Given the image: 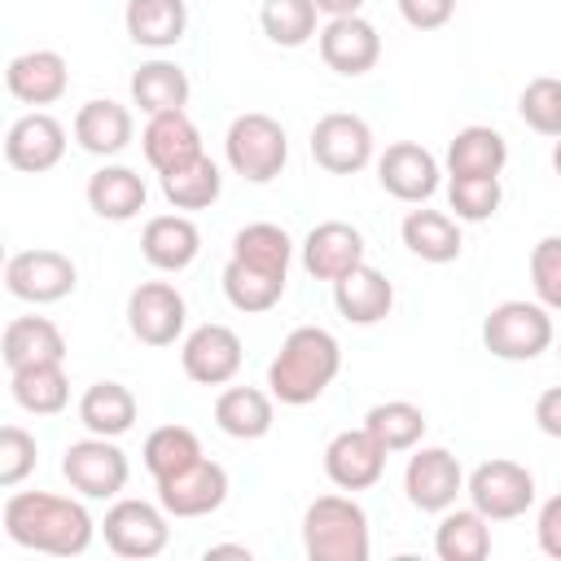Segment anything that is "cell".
Segmentation results:
<instances>
[{"mask_svg": "<svg viewBox=\"0 0 561 561\" xmlns=\"http://www.w3.org/2000/svg\"><path fill=\"white\" fill-rule=\"evenodd\" d=\"M215 421L232 438H259L272 430V399L254 386H232L215 399Z\"/></svg>", "mask_w": 561, "mask_h": 561, "instance_id": "cell-30", "label": "cell"}, {"mask_svg": "<svg viewBox=\"0 0 561 561\" xmlns=\"http://www.w3.org/2000/svg\"><path fill=\"white\" fill-rule=\"evenodd\" d=\"M539 543H543L548 557L561 561V495H552L543 504V513H539Z\"/></svg>", "mask_w": 561, "mask_h": 561, "instance_id": "cell-46", "label": "cell"}, {"mask_svg": "<svg viewBox=\"0 0 561 561\" xmlns=\"http://www.w3.org/2000/svg\"><path fill=\"white\" fill-rule=\"evenodd\" d=\"M66 373L61 364H26V368H13V399L26 408V412H61L66 408Z\"/></svg>", "mask_w": 561, "mask_h": 561, "instance_id": "cell-34", "label": "cell"}, {"mask_svg": "<svg viewBox=\"0 0 561 561\" xmlns=\"http://www.w3.org/2000/svg\"><path fill=\"white\" fill-rule=\"evenodd\" d=\"M184 373L202 386H224L237 368H241V337L228 329V324H202L188 333L184 351Z\"/></svg>", "mask_w": 561, "mask_h": 561, "instance_id": "cell-14", "label": "cell"}, {"mask_svg": "<svg viewBox=\"0 0 561 561\" xmlns=\"http://www.w3.org/2000/svg\"><path fill=\"white\" fill-rule=\"evenodd\" d=\"M377 175H381V188L399 202H425L434 188H438V162L430 149L412 145V140H399L381 153L377 162Z\"/></svg>", "mask_w": 561, "mask_h": 561, "instance_id": "cell-16", "label": "cell"}, {"mask_svg": "<svg viewBox=\"0 0 561 561\" xmlns=\"http://www.w3.org/2000/svg\"><path fill=\"white\" fill-rule=\"evenodd\" d=\"M219 557H232V561H250V548H241V543H219V548H206V561H219Z\"/></svg>", "mask_w": 561, "mask_h": 561, "instance_id": "cell-48", "label": "cell"}, {"mask_svg": "<svg viewBox=\"0 0 561 561\" xmlns=\"http://www.w3.org/2000/svg\"><path fill=\"white\" fill-rule=\"evenodd\" d=\"M530 280H535V294L561 311V237H543L530 250Z\"/></svg>", "mask_w": 561, "mask_h": 561, "instance_id": "cell-43", "label": "cell"}, {"mask_svg": "<svg viewBox=\"0 0 561 561\" xmlns=\"http://www.w3.org/2000/svg\"><path fill=\"white\" fill-rule=\"evenodd\" d=\"M4 530L22 548L53 552V557H79L92 539V517L75 500L44 495V491H18L4 504Z\"/></svg>", "mask_w": 561, "mask_h": 561, "instance_id": "cell-1", "label": "cell"}, {"mask_svg": "<svg viewBox=\"0 0 561 561\" xmlns=\"http://www.w3.org/2000/svg\"><path fill=\"white\" fill-rule=\"evenodd\" d=\"M302 263H307V272L320 276V280L346 276L351 267L364 263V237H359V228H351V224H342V219L316 224V228L307 232V241H302Z\"/></svg>", "mask_w": 561, "mask_h": 561, "instance_id": "cell-17", "label": "cell"}, {"mask_svg": "<svg viewBox=\"0 0 561 561\" xmlns=\"http://www.w3.org/2000/svg\"><path fill=\"white\" fill-rule=\"evenodd\" d=\"M535 421H539L543 434L561 438V386H548V390L539 394V403H535Z\"/></svg>", "mask_w": 561, "mask_h": 561, "instance_id": "cell-47", "label": "cell"}, {"mask_svg": "<svg viewBox=\"0 0 561 561\" xmlns=\"http://www.w3.org/2000/svg\"><path fill=\"white\" fill-rule=\"evenodd\" d=\"M469 495H473V508H478L482 517L504 522V517H517V513L530 508V500H535V478H530L517 460H486V465L473 469Z\"/></svg>", "mask_w": 561, "mask_h": 561, "instance_id": "cell-7", "label": "cell"}, {"mask_svg": "<svg viewBox=\"0 0 561 561\" xmlns=\"http://www.w3.org/2000/svg\"><path fill=\"white\" fill-rule=\"evenodd\" d=\"M324 469L342 491H364L381 478L386 469V447L368 430H342L324 447Z\"/></svg>", "mask_w": 561, "mask_h": 561, "instance_id": "cell-15", "label": "cell"}, {"mask_svg": "<svg viewBox=\"0 0 561 561\" xmlns=\"http://www.w3.org/2000/svg\"><path fill=\"white\" fill-rule=\"evenodd\" d=\"M399 13L416 26V31H434L456 13V0H399Z\"/></svg>", "mask_w": 561, "mask_h": 561, "instance_id": "cell-45", "label": "cell"}, {"mask_svg": "<svg viewBox=\"0 0 561 561\" xmlns=\"http://www.w3.org/2000/svg\"><path fill=\"white\" fill-rule=\"evenodd\" d=\"M302 543L311 561H364L368 557L364 508L342 495H320L302 517Z\"/></svg>", "mask_w": 561, "mask_h": 561, "instance_id": "cell-3", "label": "cell"}, {"mask_svg": "<svg viewBox=\"0 0 561 561\" xmlns=\"http://www.w3.org/2000/svg\"><path fill=\"white\" fill-rule=\"evenodd\" d=\"M131 96L140 110L162 114V110H180L188 101V75L171 61H149L131 75Z\"/></svg>", "mask_w": 561, "mask_h": 561, "instance_id": "cell-33", "label": "cell"}, {"mask_svg": "<svg viewBox=\"0 0 561 561\" xmlns=\"http://www.w3.org/2000/svg\"><path fill=\"white\" fill-rule=\"evenodd\" d=\"M504 158H508L504 136L491 127H465V131H456V140L447 149L451 175H500Z\"/></svg>", "mask_w": 561, "mask_h": 561, "instance_id": "cell-31", "label": "cell"}, {"mask_svg": "<svg viewBox=\"0 0 561 561\" xmlns=\"http://www.w3.org/2000/svg\"><path fill=\"white\" fill-rule=\"evenodd\" d=\"M140 250H145V259H149L153 267L180 272V267H188L193 254H197V228H193V219H184V215H158V219L145 224Z\"/></svg>", "mask_w": 561, "mask_h": 561, "instance_id": "cell-24", "label": "cell"}, {"mask_svg": "<svg viewBox=\"0 0 561 561\" xmlns=\"http://www.w3.org/2000/svg\"><path fill=\"white\" fill-rule=\"evenodd\" d=\"M75 140L88 153H118L131 140V114L118 101H88L75 114Z\"/></svg>", "mask_w": 561, "mask_h": 561, "instance_id": "cell-25", "label": "cell"}, {"mask_svg": "<svg viewBox=\"0 0 561 561\" xmlns=\"http://www.w3.org/2000/svg\"><path fill=\"white\" fill-rule=\"evenodd\" d=\"M451 210L460 219H486L500 206V180L495 175H451Z\"/></svg>", "mask_w": 561, "mask_h": 561, "instance_id": "cell-42", "label": "cell"}, {"mask_svg": "<svg viewBox=\"0 0 561 561\" xmlns=\"http://www.w3.org/2000/svg\"><path fill=\"white\" fill-rule=\"evenodd\" d=\"M188 9L184 0H127V35L149 48H167L184 35Z\"/></svg>", "mask_w": 561, "mask_h": 561, "instance_id": "cell-27", "label": "cell"}, {"mask_svg": "<svg viewBox=\"0 0 561 561\" xmlns=\"http://www.w3.org/2000/svg\"><path fill=\"white\" fill-rule=\"evenodd\" d=\"M232 259L254 263L263 272H285L289 267V237L276 224H245L232 237Z\"/></svg>", "mask_w": 561, "mask_h": 561, "instance_id": "cell-38", "label": "cell"}, {"mask_svg": "<svg viewBox=\"0 0 561 561\" xmlns=\"http://www.w3.org/2000/svg\"><path fill=\"white\" fill-rule=\"evenodd\" d=\"M552 167H557V175H561V136H557V149H552Z\"/></svg>", "mask_w": 561, "mask_h": 561, "instance_id": "cell-50", "label": "cell"}, {"mask_svg": "<svg viewBox=\"0 0 561 561\" xmlns=\"http://www.w3.org/2000/svg\"><path fill=\"white\" fill-rule=\"evenodd\" d=\"M61 473H66L70 486L83 491V495H114V491H123V482H127V456H123L114 443H105V434L79 438V443L66 447Z\"/></svg>", "mask_w": 561, "mask_h": 561, "instance_id": "cell-10", "label": "cell"}, {"mask_svg": "<svg viewBox=\"0 0 561 561\" xmlns=\"http://www.w3.org/2000/svg\"><path fill=\"white\" fill-rule=\"evenodd\" d=\"M438 557L443 561H482L491 552V535H486V517L478 508H460L451 517H443L438 526Z\"/></svg>", "mask_w": 561, "mask_h": 561, "instance_id": "cell-36", "label": "cell"}, {"mask_svg": "<svg viewBox=\"0 0 561 561\" xmlns=\"http://www.w3.org/2000/svg\"><path fill=\"white\" fill-rule=\"evenodd\" d=\"M66 153V127L53 114H22L4 136V158L18 171H48Z\"/></svg>", "mask_w": 561, "mask_h": 561, "instance_id": "cell-18", "label": "cell"}, {"mask_svg": "<svg viewBox=\"0 0 561 561\" xmlns=\"http://www.w3.org/2000/svg\"><path fill=\"white\" fill-rule=\"evenodd\" d=\"M162 193H167V202L180 206V210H202V206H210V202L219 197V167L202 153L197 162H188V167L162 175Z\"/></svg>", "mask_w": 561, "mask_h": 561, "instance_id": "cell-37", "label": "cell"}, {"mask_svg": "<svg viewBox=\"0 0 561 561\" xmlns=\"http://www.w3.org/2000/svg\"><path fill=\"white\" fill-rule=\"evenodd\" d=\"M320 57L329 70L337 75H364L377 66L381 57V39L373 31V22H364L359 13H346V18H333L324 31H320Z\"/></svg>", "mask_w": 561, "mask_h": 561, "instance_id": "cell-13", "label": "cell"}, {"mask_svg": "<svg viewBox=\"0 0 561 561\" xmlns=\"http://www.w3.org/2000/svg\"><path fill=\"white\" fill-rule=\"evenodd\" d=\"M31 469H35V438L18 425H4L0 430V486L22 482Z\"/></svg>", "mask_w": 561, "mask_h": 561, "instance_id": "cell-44", "label": "cell"}, {"mask_svg": "<svg viewBox=\"0 0 561 561\" xmlns=\"http://www.w3.org/2000/svg\"><path fill=\"white\" fill-rule=\"evenodd\" d=\"M259 22H263V31H267L272 44L298 48L316 31V0H263Z\"/></svg>", "mask_w": 561, "mask_h": 561, "instance_id": "cell-40", "label": "cell"}, {"mask_svg": "<svg viewBox=\"0 0 561 561\" xmlns=\"http://www.w3.org/2000/svg\"><path fill=\"white\" fill-rule=\"evenodd\" d=\"M4 79H9V92H13L18 101H26V105H48V101H57V96L66 92V61H61V53H53V48H35V53L13 57L9 70H4Z\"/></svg>", "mask_w": 561, "mask_h": 561, "instance_id": "cell-22", "label": "cell"}, {"mask_svg": "<svg viewBox=\"0 0 561 561\" xmlns=\"http://www.w3.org/2000/svg\"><path fill=\"white\" fill-rule=\"evenodd\" d=\"M482 342L491 355L500 359H535L539 351H548L552 342V320L543 307L535 302H500L486 324H482Z\"/></svg>", "mask_w": 561, "mask_h": 561, "instance_id": "cell-5", "label": "cell"}, {"mask_svg": "<svg viewBox=\"0 0 561 561\" xmlns=\"http://www.w3.org/2000/svg\"><path fill=\"white\" fill-rule=\"evenodd\" d=\"M403 486H408V500L425 513H438L456 500L460 491V465L451 451L443 447H425L408 460V473H403Z\"/></svg>", "mask_w": 561, "mask_h": 561, "instance_id": "cell-20", "label": "cell"}, {"mask_svg": "<svg viewBox=\"0 0 561 561\" xmlns=\"http://www.w3.org/2000/svg\"><path fill=\"white\" fill-rule=\"evenodd\" d=\"M0 351H4V364L9 368H26V364H61L66 359V337L53 320L44 316H18L4 324V337H0Z\"/></svg>", "mask_w": 561, "mask_h": 561, "instance_id": "cell-21", "label": "cell"}, {"mask_svg": "<svg viewBox=\"0 0 561 561\" xmlns=\"http://www.w3.org/2000/svg\"><path fill=\"white\" fill-rule=\"evenodd\" d=\"M105 543L118 557H153L167 548V522L145 500H118L105 513Z\"/></svg>", "mask_w": 561, "mask_h": 561, "instance_id": "cell-12", "label": "cell"}, {"mask_svg": "<svg viewBox=\"0 0 561 561\" xmlns=\"http://www.w3.org/2000/svg\"><path fill=\"white\" fill-rule=\"evenodd\" d=\"M403 245L430 263H451L460 254V228L443 210H408L403 219Z\"/></svg>", "mask_w": 561, "mask_h": 561, "instance_id": "cell-29", "label": "cell"}, {"mask_svg": "<svg viewBox=\"0 0 561 561\" xmlns=\"http://www.w3.org/2000/svg\"><path fill=\"white\" fill-rule=\"evenodd\" d=\"M368 153H373V131L355 114H324L311 127V158L333 175L359 171L368 162Z\"/></svg>", "mask_w": 561, "mask_h": 561, "instance_id": "cell-9", "label": "cell"}, {"mask_svg": "<svg viewBox=\"0 0 561 561\" xmlns=\"http://www.w3.org/2000/svg\"><path fill=\"white\" fill-rule=\"evenodd\" d=\"M337 364H342L337 337L329 329L302 324L280 342V355L267 368V386L280 403H311L337 377Z\"/></svg>", "mask_w": 561, "mask_h": 561, "instance_id": "cell-2", "label": "cell"}, {"mask_svg": "<svg viewBox=\"0 0 561 561\" xmlns=\"http://www.w3.org/2000/svg\"><path fill=\"white\" fill-rule=\"evenodd\" d=\"M285 153H289V145H285V131H280V123L272 114L232 118V127H228V162H232L237 175L263 184V180L280 175Z\"/></svg>", "mask_w": 561, "mask_h": 561, "instance_id": "cell-4", "label": "cell"}, {"mask_svg": "<svg viewBox=\"0 0 561 561\" xmlns=\"http://www.w3.org/2000/svg\"><path fill=\"white\" fill-rule=\"evenodd\" d=\"M364 0H316V9H324V13H333V18H346V13H355Z\"/></svg>", "mask_w": 561, "mask_h": 561, "instance_id": "cell-49", "label": "cell"}, {"mask_svg": "<svg viewBox=\"0 0 561 561\" xmlns=\"http://www.w3.org/2000/svg\"><path fill=\"white\" fill-rule=\"evenodd\" d=\"M522 118L539 131V136H561V79L552 75H539L522 88V101H517Z\"/></svg>", "mask_w": 561, "mask_h": 561, "instance_id": "cell-41", "label": "cell"}, {"mask_svg": "<svg viewBox=\"0 0 561 561\" xmlns=\"http://www.w3.org/2000/svg\"><path fill=\"white\" fill-rule=\"evenodd\" d=\"M88 206L101 215V219H131L136 210H145V184L136 171L127 167H101L92 180H88Z\"/></svg>", "mask_w": 561, "mask_h": 561, "instance_id": "cell-26", "label": "cell"}, {"mask_svg": "<svg viewBox=\"0 0 561 561\" xmlns=\"http://www.w3.org/2000/svg\"><path fill=\"white\" fill-rule=\"evenodd\" d=\"M364 430H368L386 451H403V447H412V443L425 434V416H421V408H416V403L390 399V403L368 408Z\"/></svg>", "mask_w": 561, "mask_h": 561, "instance_id": "cell-35", "label": "cell"}, {"mask_svg": "<svg viewBox=\"0 0 561 561\" xmlns=\"http://www.w3.org/2000/svg\"><path fill=\"white\" fill-rule=\"evenodd\" d=\"M333 302L351 324H373V320H381L390 311L394 289L377 267L359 263V267H351L346 276L333 280Z\"/></svg>", "mask_w": 561, "mask_h": 561, "instance_id": "cell-23", "label": "cell"}, {"mask_svg": "<svg viewBox=\"0 0 561 561\" xmlns=\"http://www.w3.org/2000/svg\"><path fill=\"white\" fill-rule=\"evenodd\" d=\"M224 294L237 311H267L285 294V272H263L254 263L232 259L224 267Z\"/></svg>", "mask_w": 561, "mask_h": 561, "instance_id": "cell-32", "label": "cell"}, {"mask_svg": "<svg viewBox=\"0 0 561 561\" xmlns=\"http://www.w3.org/2000/svg\"><path fill=\"white\" fill-rule=\"evenodd\" d=\"M145 158H149V167L158 175H171V171H180V167L202 158V136L184 118V110H162V114L149 118V127H145Z\"/></svg>", "mask_w": 561, "mask_h": 561, "instance_id": "cell-19", "label": "cell"}, {"mask_svg": "<svg viewBox=\"0 0 561 561\" xmlns=\"http://www.w3.org/2000/svg\"><path fill=\"white\" fill-rule=\"evenodd\" d=\"M197 456H202V443H197V434L184 430V425H162V430H153V434L145 438V465H149L153 478H167V473L193 465Z\"/></svg>", "mask_w": 561, "mask_h": 561, "instance_id": "cell-39", "label": "cell"}, {"mask_svg": "<svg viewBox=\"0 0 561 561\" xmlns=\"http://www.w3.org/2000/svg\"><path fill=\"white\" fill-rule=\"evenodd\" d=\"M79 421H83L92 434L114 438V434L131 430V421H136V399H131V390L118 386V381H96V386H88L83 399H79Z\"/></svg>", "mask_w": 561, "mask_h": 561, "instance_id": "cell-28", "label": "cell"}, {"mask_svg": "<svg viewBox=\"0 0 561 561\" xmlns=\"http://www.w3.org/2000/svg\"><path fill=\"white\" fill-rule=\"evenodd\" d=\"M4 285L26 302H57L75 289V263L57 250H22L9 259Z\"/></svg>", "mask_w": 561, "mask_h": 561, "instance_id": "cell-8", "label": "cell"}, {"mask_svg": "<svg viewBox=\"0 0 561 561\" xmlns=\"http://www.w3.org/2000/svg\"><path fill=\"white\" fill-rule=\"evenodd\" d=\"M127 324L140 342L149 346H167L175 342V333L184 329V298L167 285V280H145L131 289L127 298Z\"/></svg>", "mask_w": 561, "mask_h": 561, "instance_id": "cell-11", "label": "cell"}, {"mask_svg": "<svg viewBox=\"0 0 561 561\" xmlns=\"http://www.w3.org/2000/svg\"><path fill=\"white\" fill-rule=\"evenodd\" d=\"M224 495H228V473H224V465H215L206 456H197L193 465L158 478V500L175 517H202V513L219 508Z\"/></svg>", "mask_w": 561, "mask_h": 561, "instance_id": "cell-6", "label": "cell"}]
</instances>
